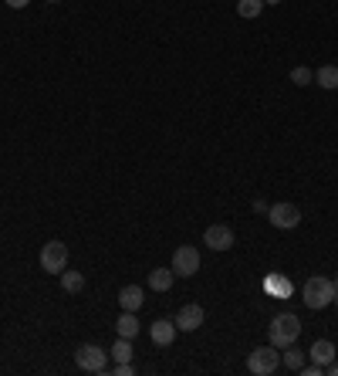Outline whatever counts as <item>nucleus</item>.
<instances>
[{
  "label": "nucleus",
  "mask_w": 338,
  "mask_h": 376,
  "mask_svg": "<svg viewBox=\"0 0 338 376\" xmlns=\"http://www.w3.org/2000/svg\"><path fill=\"white\" fill-rule=\"evenodd\" d=\"M176 282V271H169V268H152L149 271V288L152 292H169Z\"/></svg>",
  "instance_id": "obj_12"
},
{
  "label": "nucleus",
  "mask_w": 338,
  "mask_h": 376,
  "mask_svg": "<svg viewBox=\"0 0 338 376\" xmlns=\"http://www.w3.org/2000/svg\"><path fill=\"white\" fill-rule=\"evenodd\" d=\"M203 245L213 247V251H230L234 247V231L227 224H210L207 234H203Z\"/></svg>",
  "instance_id": "obj_8"
},
{
  "label": "nucleus",
  "mask_w": 338,
  "mask_h": 376,
  "mask_svg": "<svg viewBox=\"0 0 338 376\" xmlns=\"http://www.w3.org/2000/svg\"><path fill=\"white\" fill-rule=\"evenodd\" d=\"M112 356H115V363H132V342L129 339L119 336V342L112 346Z\"/></svg>",
  "instance_id": "obj_19"
},
{
  "label": "nucleus",
  "mask_w": 338,
  "mask_h": 376,
  "mask_svg": "<svg viewBox=\"0 0 338 376\" xmlns=\"http://www.w3.org/2000/svg\"><path fill=\"white\" fill-rule=\"evenodd\" d=\"M75 363L85 370V373H105V366H109V353L102 349V346H81L75 353Z\"/></svg>",
  "instance_id": "obj_6"
},
{
  "label": "nucleus",
  "mask_w": 338,
  "mask_h": 376,
  "mask_svg": "<svg viewBox=\"0 0 338 376\" xmlns=\"http://www.w3.org/2000/svg\"><path fill=\"white\" fill-rule=\"evenodd\" d=\"M332 282H335V299H332V302H335V305H338V278H332Z\"/></svg>",
  "instance_id": "obj_26"
},
{
  "label": "nucleus",
  "mask_w": 338,
  "mask_h": 376,
  "mask_svg": "<svg viewBox=\"0 0 338 376\" xmlns=\"http://www.w3.org/2000/svg\"><path fill=\"white\" fill-rule=\"evenodd\" d=\"M173 271H176L180 278H193V275L200 271V251L193 245L176 247V254H173Z\"/></svg>",
  "instance_id": "obj_5"
},
{
  "label": "nucleus",
  "mask_w": 338,
  "mask_h": 376,
  "mask_svg": "<svg viewBox=\"0 0 338 376\" xmlns=\"http://www.w3.org/2000/svg\"><path fill=\"white\" fill-rule=\"evenodd\" d=\"M304 305L308 309H325V305H332V299H335V282L332 278H325V275H315V278H308L304 282Z\"/></svg>",
  "instance_id": "obj_2"
},
{
  "label": "nucleus",
  "mask_w": 338,
  "mask_h": 376,
  "mask_svg": "<svg viewBox=\"0 0 338 376\" xmlns=\"http://www.w3.org/2000/svg\"><path fill=\"white\" fill-rule=\"evenodd\" d=\"M267 221L278 231H295L301 224V210L295 204H274V207H267Z\"/></svg>",
  "instance_id": "obj_7"
},
{
  "label": "nucleus",
  "mask_w": 338,
  "mask_h": 376,
  "mask_svg": "<svg viewBox=\"0 0 338 376\" xmlns=\"http://www.w3.org/2000/svg\"><path fill=\"white\" fill-rule=\"evenodd\" d=\"M61 288L78 295V292L85 288V275H81V271H61Z\"/></svg>",
  "instance_id": "obj_16"
},
{
  "label": "nucleus",
  "mask_w": 338,
  "mask_h": 376,
  "mask_svg": "<svg viewBox=\"0 0 338 376\" xmlns=\"http://www.w3.org/2000/svg\"><path fill=\"white\" fill-rule=\"evenodd\" d=\"M281 363L288 366V370H301V366H304V353H301V349H295V342H291V346H284Z\"/></svg>",
  "instance_id": "obj_17"
},
{
  "label": "nucleus",
  "mask_w": 338,
  "mask_h": 376,
  "mask_svg": "<svg viewBox=\"0 0 338 376\" xmlns=\"http://www.w3.org/2000/svg\"><path fill=\"white\" fill-rule=\"evenodd\" d=\"M65 264H68V247L61 245V241H48V245L41 247V268L48 275H61Z\"/></svg>",
  "instance_id": "obj_4"
},
{
  "label": "nucleus",
  "mask_w": 338,
  "mask_h": 376,
  "mask_svg": "<svg viewBox=\"0 0 338 376\" xmlns=\"http://www.w3.org/2000/svg\"><path fill=\"white\" fill-rule=\"evenodd\" d=\"M291 82H295V85H311V82H315V72H308V68H291Z\"/></svg>",
  "instance_id": "obj_20"
},
{
  "label": "nucleus",
  "mask_w": 338,
  "mask_h": 376,
  "mask_svg": "<svg viewBox=\"0 0 338 376\" xmlns=\"http://www.w3.org/2000/svg\"><path fill=\"white\" fill-rule=\"evenodd\" d=\"M267 336H271V346L284 349V346L298 342V336H301V319L295 316V312H281V316H274V319H271Z\"/></svg>",
  "instance_id": "obj_1"
},
{
  "label": "nucleus",
  "mask_w": 338,
  "mask_h": 376,
  "mask_svg": "<svg viewBox=\"0 0 338 376\" xmlns=\"http://www.w3.org/2000/svg\"><path fill=\"white\" fill-rule=\"evenodd\" d=\"M264 4H281V0H264Z\"/></svg>",
  "instance_id": "obj_27"
},
{
  "label": "nucleus",
  "mask_w": 338,
  "mask_h": 376,
  "mask_svg": "<svg viewBox=\"0 0 338 376\" xmlns=\"http://www.w3.org/2000/svg\"><path fill=\"white\" fill-rule=\"evenodd\" d=\"M173 322H176V329H180V332H196V329L203 325V309H200L196 302H189V305L180 309V316H176Z\"/></svg>",
  "instance_id": "obj_9"
},
{
  "label": "nucleus",
  "mask_w": 338,
  "mask_h": 376,
  "mask_svg": "<svg viewBox=\"0 0 338 376\" xmlns=\"http://www.w3.org/2000/svg\"><path fill=\"white\" fill-rule=\"evenodd\" d=\"M132 373H135L132 363H115V376H132Z\"/></svg>",
  "instance_id": "obj_21"
},
{
  "label": "nucleus",
  "mask_w": 338,
  "mask_h": 376,
  "mask_svg": "<svg viewBox=\"0 0 338 376\" xmlns=\"http://www.w3.org/2000/svg\"><path fill=\"white\" fill-rule=\"evenodd\" d=\"M311 363H318V366L335 363V346H332V339H318V342L311 346Z\"/></svg>",
  "instance_id": "obj_13"
},
{
  "label": "nucleus",
  "mask_w": 338,
  "mask_h": 376,
  "mask_svg": "<svg viewBox=\"0 0 338 376\" xmlns=\"http://www.w3.org/2000/svg\"><path fill=\"white\" fill-rule=\"evenodd\" d=\"M261 11H264V0H237V14H241V18L254 20Z\"/></svg>",
  "instance_id": "obj_18"
},
{
  "label": "nucleus",
  "mask_w": 338,
  "mask_h": 376,
  "mask_svg": "<svg viewBox=\"0 0 338 376\" xmlns=\"http://www.w3.org/2000/svg\"><path fill=\"white\" fill-rule=\"evenodd\" d=\"M325 373H332V376H338V363H328V366H325Z\"/></svg>",
  "instance_id": "obj_25"
},
{
  "label": "nucleus",
  "mask_w": 338,
  "mask_h": 376,
  "mask_svg": "<svg viewBox=\"0 0 338 376\" xmlns=\"http://www.w3.org/2000/svg\"><path fill=\"white\" fill-rule=\"evenodd\" d=\"M304 370V376H321L325 373V366H318V363H311V366H301Z\"/></svg>",
  "instance_id": "obj_23"
},
{
  "label": "nucleus",
  "mask_w": 338,
  "mask_h": 376,
  "mask_svg": "<svg viewBox=\"0 0 338 376\" xmlns=\"http://www.w3.org/2000/svg\"><path fill=\"white\" fill-rule=\"evenodd\" d=\"M31 0H7V7H14V11H20V7H27Z\"/></svg>",
  "instance_id": "obj_24"
},
{
  "label": "nucleus",
  "mask_w": 338,
  "mask_h": 376,
  "mask_svg": "<svg viewBox=\"0 0 338 376\" xmlns=\"http://www.w3.org/2000/svg\"><path fill=\"white\" fill-rule=\"evenodd\" d=\"M176 322H169V319H156L149 325V336H152V342L156 346H173V339H176Z\"/></svg>",
  "instance_id": "obj_10"
},
{
  "label": "nucleus",
  "mask_w": 338,
  "mask_h": 376,
  "mask_svg": "<svg viewBox=\"0 0 338 376\" xmlns=\"http://www.w3.org/2000/svg\"><path fill=\"white\" fill-rule=\"evenodd\" d=\"M278 366H281L278 346H261V349H254V353L247 356V370H250L254 376H271Z\"/></svg>",
  "instance_id": "obj_3"
},
{
  "label": "nucleus",
  "mask_w": 338,
  "mask_h": 376,
  "mask_svg": "<svg viewBox=\"0 0 338 376\" xmlns=\"http://www.w3.org/2000/svg\"><path fill=\"white\" fill-rule=\"evenodd\" d=\"M51 4H58V0H51Z\"/></svg>",
  "instance_id": "obj_28"
},
{
  "label": "nucleus",
  "mask_w": 338,
  "mask_h": 376,
  "mask_svg": "<svg viewBox=\"0 0 338 376\" xmlns=\"http://www.w3.org/2000/svg\"><path fill=\"white\" fill-rule=\"evenodd\" d=\"M315 82H318L321 89H328V92H332V89H338V68H335V65H325V68H318V72H315Z\"/></svg>",
  "instance_id": "obj_15"
},
{
  "label": "nucleus",
  "mask_w": 338,
  "mask_h": 376,
  "mask_svg": "<svg viewBox=\"0 0 338 376\" xmlns=\"http://www.w3.org/2000/svg\"><path fill=\"white\" fill-rule=\"evenodd\" d=\"M119 305H122L126 312H139V309H142V288H139V285H126V288L119 292Z\"/></svg>",
  "instance_id": "obj_11"
},
{
  "label": "nucleus",
  "mask_w": 338,
  "mask_h": 376,
  "mask_svg": "<svg viewBox=\"0 0 338 376\" xmlns=\"http://www.w3.org/2000/svg\"><path fill=\"white\" fill-rule=\"evenodd\" d=\"M115 329H119V336H122V339H135V336H139V319H135V312H126L122 319L115 322Z\"/></svg>",
  "instance_id": "obj_14"
},
{
  "label": "nucleus",
  "mask_w": 338,
  "mask_h": 376,
  "mask_svg": "<svg viewBox=\"0 0 338 376\" xmlns=\"http://www.w3.org/2000/svg\"><path fill=\"white\" fill-rule=\"evenodd\" d=\"M267 288H274V292H281V295H288V292H291V285L278 282V278H271V282H267Z\"/></svg>",
  "instance_id": "obj_22"
}]
</instances>
